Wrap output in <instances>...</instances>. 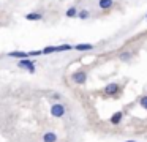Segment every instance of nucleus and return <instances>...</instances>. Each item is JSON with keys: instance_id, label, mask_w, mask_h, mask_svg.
I'll return each mask as SVG.
<instances>
[{"instance_id": "1", "label": "nucleus", "mask_w": 147, "mask_h": 142, "mask_svg": "<svg viewBox=\"0 0 147 142\" xmlns=\"http://www.w3.org/2000/svg\"><path fill=\"white\" fill-rule=\"evenodd\" d=\"M18 66L27 69L29 73H35V60H29V57L27 59H21L18 62Z\"/></svg>"}, {"instance_id": "2", "label": "nucleus", "mask_w": 147, "mask_h": 142, "mask_svg": "<svg viewBox=\"0 0 147 142\" xmlns=\"http://www.w3.org/2000/svg\"><path fill=\"white\" fill-rule=\"evenodd\" d=\"M65 106H62V104H54V106H51V115L55 117V118H60V117L65 115Z\"/></svg>"}, {"instance_id": "3", "label": "nucleus", "mask_w": 147, "mask_h": 142, "mask_svg": "<svg viewBox=\"0 0 147 142\" xmlns=\"http://www.w3.org/2000/svg\"><path fill=\"white\" fill-rule=\"evenodd\" d=\"M71 79H73L76 84H79V85H84L86 84V81H87V73H84V71H78V73H74L73 76H71Z\"/></svg>"}, {"instance_id": "4", "label": "nucleus", "mask_w": 147, "mask_h": 142, "mask_svg": "<svg viewBox=\"0 0 147 142\" xmlns=\"http://www.w3.org/2000/svg\"><path fill=\"white\" fill-rule=\"evenodd\" d=\"M8 57H13V59H27L29 52H22V50H11L8 52Z\"/></svg>"}, {"instance_id": "5", "label": "nucleus", "mask_w": 147, "mask_h": 142, "mask_svg": "<svg viewBox=\"0 0 147 142\" xmlns=\"http://www.w3.org/2000/svg\"><path fill=\"white\" fill-rule=\"evenodd\" d=\"M73 49L79 50V52H84V50H92L93 49V44H90V43H81V44L73 46Z\"/></svg>"}, {"instance_id": "6", "label": "nucleus", "mask_w": 147, "mask_h": 142, "mask_svg": "<svg viewBox=\"0 0 147 142\" xmlns=\"http://www.w3.org/2000/svg\"><path fill=\"white\" fill-rule=\"evenodd\" d=\"M119 92V85L117 84H108L105 87V93L106 95H115Z\"/></svg>"}, {"instance_id": "7", "label": "nucleus", "mask_w": 147, "mask_h": 142, "mask_svg": "<svg viewBox=\"0 0 147 142\" xmlns=\"http://www.w3.org/2000/svg\"><path fill=\"white\" fill-rule=\"evenodd\" d=\"M98 5H100L101 9H109V8H112V5H114V0H100Z\"/></svg>"}, {"instance_id": "8", "label": "nucleus", "mask_w": 147, "mask_h": 142, "mask_svg": "<svg viewBox=\"0 0 147 142\" xmlns=\"http://www.w3.org/2000/svg\"><path fill=\"white\" fill-rule=\"evenodd\" d=\"M122 117H123V114H122V112H115L114 115L111 117V123H112V125H119V123L122 122Z\"/></svg>"}, {"instance_id": "9", "label": "nucleus", "mask_w": 147, "mask_h": 142, "mask_svg": "<svg viewBox=\"0 0 147 142\" xmlns=\"http://www.w3.org/2000/svg\"><path fill=\"white\" fill-rule=\"evenodd\" d=\"M41 17L43 16L40 14V13H29V14L26 16L27 21H41Z\"/></svg>"}, {"instance_id": "10", "label": "nucleus", "mask_w": 147, "mask_h": 142, "mask_svg": "<svg viewBox=\"0 0 147 142\" xmlns=\"http://www.w3.org/2000/svg\"><path fill=\"white\" fill-rule=\"evenodd\" d=\"M43 141L45 142H55L57 141V136H55L54 133H46V134L43 136Z\"/></svg>"}, {"instance_id": "11", "label": "nucleus", "mask_w": 147, "mask_h": 142, "mask_svg": "<svg viewBox=\"0 0 147 142\" xmlns=\"http://www.w3.org/2000/svg\"><path fill=\"white\" fill-rule=\"evenodd\" d=\"M67 17H78V8L71 6V8L67 9Z\"/></svg>"}, {"instance_id": "12", "label": "nucleus", "mask_w": 147, "mask_h": 142, "mask_svg": "<svg viewBox=\"0 0 147 142\" xmlns=\"http://www.w3.org/2000/svg\"><path fill=\"white\" fill-rule=\"evenodd\" d=\"M73 49V46L71 44H60V46H57V52H67V50H71Z\"/></svg>"}, {"instance_id": "13", "label": "nucleus", "mask_w": 147, "mask_h": 142, "mask_svg": "<svg viewBox=\"0 0 147 142\" xmlns=\"http://www.w3.org/2000/svg\"><path fill=\"white\" fill-rule=\"evenodd\" d=\"M52 52H57V46H46L43 49V54H52Z\"/></svg>"}, {"instance_id": "14", "label": "nucleus", "mask_w": 147, "mask_h": 142, "mask_svg": "<svg viewBox=\"0 0 147 142\" xmlns=\"http://www.w3.org/2000/svg\"><path fill=\"white\" fill-rule=\"evenodd\" d=\"M78 17L79 19H87L89 17V11H87V9H81V11H78Z\"/></svg>"}, {"instance_id": "15", "label": "nucleus", "mask_w": 147, "mask_h": 142, "mask_svg": "<svg viewBox=\"0 0 147 142\" xmlns=\"http://www.w3.org/2000/svg\"><path fill=\"white\" fill-rule=\"evenodd\" d=\"M41 54H43V50H30L29 57H40Z\"/></svg>"}, {"instance_id": "16", "label": "nucleus", "mask_w": 147, "mask_h": 142, "mask_svg": "<svg viewBox=\"0 0 147 142\" xmlns=\"http://www.w3.org/2000/svg\"><path fill=\"white\" fill-rule=\"evenodd\" d=\"M130 57H131V54H130V52H127V54H122V55H120V60H123V62H127V60H130Z\"/></svg>"}, {"instance_id": "17", "label": "nucleus", "mask_w": 147, "mask_h": 142, "mask_svg": "<svg viewBox=\"0 0 147 142\" xmlns=\"http://www.w3.org/2000/svg\"><path fill=\"white\" fill-rule=\"evenodd\" d=\"M139 103H141V106H142L144 109H147V96H142V98H141Z\"/></svg>"}, {"instance_id": "18", "label": "nucleus", "mask_w": 147, "mask_h": 142, "mask_svg": "<svg viewBox=\"0 0 147 142\" xmlns=\"http://www.w3.org/2000/svg\"><path fill=\"white\" fill-rule=\"evenodd\" d=\"M125 142H136V141H125Z\"/></svg>"}, {"instance_id": "19", "label": "nucleus", "mask_w": 147, "mask_h": 142, "mask_svg": "<svg viewBox=\"0 0 147 142\" xmlns=\"http://www.w3.org/2000/svg\"><path fill=\"white\" fill-rule=\"evenodd\" d=\"M146 21H147V16H146Z\"/></svg>"}]
</instances>
